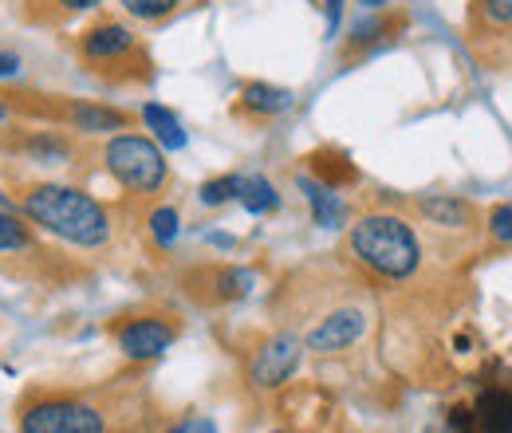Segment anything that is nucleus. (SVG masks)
<instances>
[{"label": "nucleus", "instance_id": "f257e3e1", "mask_svg": "<svg viewBox=\"0 0 512 433\" xmlns=\"http://www.w3.org/2000/svg\"><path fill=\"white\" fill-rule=\"evenodd\" d=\"M28 225L60 237L75 248H103L111 241V213L103 209L99 197H91L79 186H60V182H44L32 186L20 201Z\"/></svg>", "mask_w": 512, "mask_h": 433}, {"label": "nucleus", "instance_id": "f03ea898", "mask_svg": "<svg viewBox=\"0 0 512 433\" xmlns=\"http://www.w3.org/2000/svg\"><path fill=\"white\" fill-rule=\"evenodd\" d=\"M347 248L367 272H375L383 280H410L418 272V264H422L418 233L394 213L359 217L351 225V233H347Z\"/></svg>", "mask_w": 512, "mask_h": 433}, {"label": "nucleus", "instance_id": "7ed1b4c3", "mask_svg": "<svg viewBox=\"0 0 512 433\" xmlns=\"http://www.w3.org/2000/svg\"><path fill=\"white\" fill-rule=\"evenodd\" d=\"M103 162L111 170V178L130 193H158L170 182V162L162 154V146L146 134H115L103 150Z\"/></svg>", "mask_w": 512, "mask_h": 433}, {"label": "nucleus", "instance_id": "20e7f679", "mask_svg": "<svg viewBox=\"0 0 512 433\" xmlns=\"http://www.w3.org/2000/svg\"><path fill=\"white\" fill-rule=\"evenodd\" d=\"M20 433H107V414L83 398L48 394L20 410Z\"/></svg>", "mask_w": 512, "mask_h": 433}, {"label": "nucleus", "instance_id": "39448f33", "mask_svg": "<svg viewBox=\"0 0 512 433\" xmlns=\"http://www.w3.org/2000/svg\"><path fill=\"white\" fill-rule=\"evenodd\" d=\"M300 359H304V339L300 335H272L249 363V382L256 390H276L300 371Z\"/></svg>", "mask_w": 512, "mask_h": 433}, {"label": "nucleus", "instance_id": "423d86ee", "mask_svg": "<svg viewBox=\"0 0 512 433\" xmlns=\"http://www.w3.org/2000/svg\"><path fill=\"white\" fill-rule=\"evenodd\" d=\"M115 339H119V351H123L127 359L150 363V359H162V355L174 347L178 327L166 323V319H158V315H138V319H127V323L115 331Z\"/></svg>", "mask_w": 512, "mask_h": 433}, {"label": "nucleus", "instance_id": "0eeeda50", "mask_svg": "<svg viewBox=\"0 0 512 433\" xmlns=\"http://www.w3.org/2000/svg\"><path fill=\"white\" fill-rule=\"evenodd\" d=\"M367 331V311L363 308H339L331 315H323L320 323L308 331L304 347L316 351V355H335V351H347L363 339Z\"/></svg>", "mask_w": 512, "mask_h": 433}, {"label": "nucleus", "instance_id": "6e6552de", "mask_svg": "<svg viewBox=\"0 0 512 433\" xmlns=\"http://www.w3.org/2000/svg\"><path fill=\"white\" fill-rule=\"evenodd\" d=\"M134 48H138L134 32H130L127 24H119V20L95 24V28L79 40V52H83L87 63H119V60H127V56H134Z\"/></svg>", "mask_w": 512, "mask_h": 433}, {"label": "nucleus", "instance_id": "1a4fd4ad", "mask_svg": "<svg viewBox=\"0 0 512 433\" xmlns=\"http://www.w3.org/2000/svg\"><path fill=\"white\" fill-rule=\"evenodd\" d=\"M473 430L477 433H512V390L489 386L473 402Z\"/></svg>", "mask_w": 512, "mask_h": 433}, {"label": "nucleus", "instance_id": "9d476101", "mask_svg": "<svg viewBox=\"0 0 512 433\" xmlns=\"http://www.w3.org/2000/svg\"><path fill=\"white\" fill-rule=\"evenodd\" d=\"M296 186L304 193V201L312 205V217H316V225L320 229H339L343 225V217H347V205L339 201V193L331 186H323L320 178H296Z\"/></svg>", "mask_w": 512, "mask_h": 433}, {"label": "nucleus", "instance_id": "9b49d317", "mask_svg": "<svg viewBox=\"0 0 512 433\" xmlns=\"http://www.w3.org/2000/svg\"><path fill=\"white\" fill-rule=\"evenodd\" d=\"M418 213L430 225H438V229H465L473 221L469 201H461L453 193H426V197H418Z\"/></svg>", "mask_w": 512, "mask_h": 433}, {"label": "nucleus", "instance_id": "f8f14e48", "mask_svg": "<svg viewBox=\"0 0 512 433\" xmlns=\"http://www.w3.org/2000/svg\"><path fill=\"white\" fill-rule=\"evenodd\" d=\"M67 123L79 134H119V130H127L130 119L103 103H75V107H67Z\"/></svg>", "mask_w": 512, "mask_h": 433}, {"label": "nucleus", "instance_id": "ddd939ff", "mask_svg": "<svg viewBox=\"0 0 512 433\" xmlns=\"http://www.w3.org/2000/svg\"><path fill=\"white\" fill-rule=\"evenodd\" d=\"M142 123H146L150 138H154L162 150H182V146H186V126H182V119H178L170 107L146 103V107H142Z\"/></svg>", "mask_w": 512, "mask_h": 433}, {"label": "nucleus", "instance_id": "4468645a", "mask_svg": "<svg viewBox=\"0 0 512 433\" xmlns=\"http://www.w3.org/2000/svg\"><path fill=\"white\" fill-rule=\"evenodd\" d=\"M241 107L256 119H276V115H284L292 107V91L272 87V83H249L241 91Z\"/></svg>", "mask_w": 512, "mask_h": 433}, {"label": "nucleus", "instance_id": "2eb2a0df", "mask_svg": "<svg viewBox=\"0 0 512 433\" xmlns=\"http://www.w3.org/2000/svg\"><path fill=\"white\" fill-rule=\"evenodd\" d=\"M237 201H241L249 213H256V217H264V213L280 209V193H276V186H272L268 178H260V174H253V178H241Z\"/></svg>", "mask_w": 512, "mask_h": 433}, {"label": "nucleus", "instance_id": "dca6fc26", "mask_svg": "<svg viewBox=\"0 0 512 433\" xmlns=\"http://www.w3.org/2000/svg\"><path fill=\"white\" fill-rule=\"evenodd\" d=\"M398 28V20H390L383 16V8L375 12V16H367L363 24H355V32H351V52H363V48H375V44H383L386 36Z\"/></svg>", "mask_w": 512, "mask_h": 433}, {"label": "nucleus", "instance_id": "f3484780", "mask_svg": "<svg viewBox=\"0 0 512 433\" xmlns=\"http://www.w3.org/2000/svg\"><path fill=\"white\" fill-rule=\"evenodd\" d=\"M473 20L485 32H512V0H473Z\"/></svg>", "mask_w": 512, "mask_h": 433}, {"label": "nucleus", "instance_id": "a211bd4d", "mask_svg": "<svg viewBox=\"0 0 512 433\" xmlns=\"http://www.w3.org/2000/svg\"><path fill=\"white\" fill-rule=\"evenodd\" d=\"M24 150H28L36 162H48V166H60V162H67V154H71V146H67L60 134H52V130L32 134V138L24 142Z\"/></svg>", "mask_w": 512, "mask_h": 433}, {"label": "nucleus", "instance_id": "6ab92c4d", "mask_svg": "<svg viewBox=\"0 0 512 433\" xmlns=\"http://www.w3.org/2000/svg\"><path fill=\"white\" fill-rule=\"evenodd\" d=\"M28 245H32L28 225H24L12 209H4V205H0V252H24Z\"/></svg>", "mask_w": 512, "mask_h": 433}, {"label": "nucleus", "instance_id": "aec40b11", "mask_svg": "<svg viewBox=\"0 0 512 433\" xmlns=\"http://www.w3.org/2000/svg\"><path fill=\"white\" fill-rule=\"evenodd\" d=\"M178 225H182V217H178L174 205H158L150 213V237L158 241V248H170L178 241Z\"/></svg>", "mask_w": 512, "mask_h": 433}, {"label": "nucleus", "instance_id": "412c9836", "mask_svg": "<svg viewBox=\"0 0 512 433\" xmlns=\"http://www.w3.org/2000/svg\"><path fill=\"white\" fill-rule=\"evenodd\" d=\"M253 292V272H245V268H225V272H217V296L221 300H241V296H249Z\"/></svg>", "mask_w": 512, "mask_h": 433}, {"label": "nucleus", "instance_id": "4be33fe9", "mask_svg": "<svg viewBox=\"0 0 512 433\" xmlns=\"http://www.w3.org/2000/svg\"><path fill=\"white\" fill-rule=\"evenodd\" d=\"M123 4V12L134 16V20H162V16H170L182 0H119Z\"/></svg>", "mask_w": 512, "mask_h": 433}, {"label": "nucleus", "instance_id": "5701e85b", "mask_svg": "<svg viewBox=\"0 0 512 433\" xmlns=\"http://www.w3.org/2000/svg\"><path fill=\"white\" fill-rule=\"evenodd\" d=\"M237 189H241V174L213 178V182H205V186H201V205H225V201H233V197H237Z\"/></svg>", "mask_w": 512, "mask_h": 433}, {"label": "nucleus", "instance_id": "b1692460", "mask_svg": "<svg viewBox=\"0 0 512 433\" xmlns=\"http://www.w3.org/2000/svg\"><path fill=\"white\" fill-rule=\"evenodd\" d=\"M489 233H493V241L512 245V205H501L489 213Z\"/></svg>", "mask_w": 512, "mask_h": 433}, {"label": "nucleus", "instance_id": "393cba45", "mask_svg": "<svg viewBox=\"0 0 512 433\" xmlns=\"http://www.w3.org/2000/svg\"><path fill=\"white\" fill-rule=\"evenodd\" d=\"M166 433H217V426H213V418H201V414H193V418H186V422L170 426Z\"/></svg>", "mask_w": 512, "mask_h": 433}, {"label": "nucleus", "instance_id": "a878e982", "mask_svg": "<svg viewBox=\"0 0 512 433\" xmlns=\"http://www.w3.org/2000/svg\"><path fill=\"white\" fill-rule=\"evenodd\" d=\"M323 8H327V32L335 36V32H339V20H343V8H347V0H327Z\"/></svg>", "mask_w": 512, "mask_h": 433}, {"label": "nucleus", "instance_id": "bb28decb", "mask_svg": "<svg viewBox=\"0 0 512 433\" xmlns=\"http://www.w3.org/2000/svg\"><path fill=\"white\" fill-rule=\"evenodd\" d=\"M16 75H20V56L0 52V79H16Z\"/></svg>", "mask_w": 512, "mask_h": 433}, {"label": "nucleus", "instance_id": "cd10ccee", "mask_svg": "<svg viewBox=\"0 0 512 433\" xmlns=\"http://www.w3.org/2000/svg\"><path fill=\"white\" fill-rule=\"evenodd\" d=\"M64 12H91V8H99L103 0H56Z\"/></svg>", "mask_w": 512, "mask_h": 433}, {"label": "nucleus", "instance_id": "c85d7f7f", "mask_svg": "<svg viewBox=\"0 0 512 433\" xmlns=\"http://www.w3.org/2000/svg\"><path fill=\"white\" fill-rule=\"evenodd\" d=\"M8 119H12V111H8V103L0 99V130H4V123H8Z\"/></svg>", "mask_w": 512, "mask_h": 433}, {"label": "nucleus", "instance_id": "c756f323", "mask_svg": "<svg viewBox=\"0 0 512 433\" xmlns=\"http://www.w3.org/2000/svg\"><path fill=\"white\" fill-rule=\"evenodd\" d=\"M359 4H367V8H371V12H379V8H383L386 0H359Z\"/></svg>", "mask_w": 512, "mask_h": 433}, {"label": "nucleus", "instance_id": "7c9ffc66", "mask_svg": "<svg viewBox=\"0 0 512 433\" xmlns=\"http://www.w3.org/2000/svg\"><path fill=\"white\" fill-rule=\"evenodd\" d=\"M276 433H284V430H276Z\"/></svg>", "mask_w": 512, "mask_h": 433}]
</instances>
